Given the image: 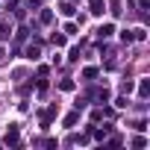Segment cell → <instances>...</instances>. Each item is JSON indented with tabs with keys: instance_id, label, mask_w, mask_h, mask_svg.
Here are the masks:
<instances>
[{
	"instance_id": "1",
	"label": "cell",
	"mask_w": 150,
	"mask_h": 150,
	"mask_svg": "<svg viewBox=\"0 0 150 150\" xmlns=\"http://www.w3.org/2000/svg\"><path fill=\"white\" fill-rule=\"evenodd\" d=\"M38 56H41V41H33V44L27 47V59H33V62H35Z\"/></svg>"
},
{
	"instance_id": "2",
	"label": "cell",
	"mask_w": 150,
	"mask_h": 150,
	"mask_svg": "<svg viewBox=\"0 0 150 150\" xmlns=\"http://www.w3.org/2000/svg\"><path fill=\"white\" fill-rule=\"evenodd\" d=\"M88 6H91V15H103V12H106V6H103V0H91Z\"/></svg>"
},
{
	"instance_id": "3",
	"label": "cell",
	"mask_w": 150,
	"mask_h": 150,
	"mask_svg": "<svg viewBox=\"0 0 150 150\" xmlns=\"http://www.w3.org/2000/svg\"><path fill=\"white\" fill-rule=\"evenodd\" d=\"M112 33H115V27H112V24H103V27L97 30V35H100V38H109Z\"/></svg>"
},
{
	"instance_id": "4",
	"label": "cell",
	"mask_w": 150,
	"mask_h": 150,
	"mask_svg": "<svg viewBox=\"0 0 150 150\" xmlns=\"http://www.w3.org/2000/svg\"><path fill=\"white\" fill-rule=\"evenodd\" d=\"M6 144H18V129H15V127H9V132H6Z\"/></svg>"
},
{
	"instance_id": "5",
	"label": "cell",
	"mask_w": 150,
	"mask_h": 150,
	"mask_svg": "<svg viewBox=\"0 0 150 150\" xmlns=\"http://www.w3.org/2000/svg\"><path fill=\"white\" fill-rule=\"evenodd\" d=\"M138 94H141V97H147V94H150V83H147V80H141V83H138Z\"/></svg>"
},
{
	"instance_id": "6",
	"label": "cell",
	"mask_w": 150,
	"mask_h": 150,
	"mask_svg": "<svg viewBox=\"0 0 150 150\" xmlns=\"http://www.w3.org/2000/svg\"><path fill=\"white\" fill-rule=\"evenodd\" d=\"M38 21H41V24H50V21H53V12H50V9H44V12L38 15Z\"/></svg>"
},
{
	"instance_id": "7",
	"label": "cell",
	"mask_w": 150,
	"mask_h": 150,
	"mask_svg": "<svg viewBox=\"0 0 150 150\" xmlns=\"http://www.w3.org/2000/svg\"><path fill=\"white\" fill-rule=\"evenodd\" d=\"M59 12H62V15H68V18H71V15H74V6H71V3H62V6H59Z\"/></svg>"
},
{
	"instance_id": "8",
	"label": "cell",
	"mask_w": 150,
	"mask_h": 150,
	"mask_svg": "<svg viewBox=\"0 0 150 150\" xmlns=\"http://www.w3.org/2000/svg\"><path fill=\"white\" fill-rule=\"evenodd\" d=\"M83 77H86V80H94V77H97V68H86Z\"/></svg>"
},
{
	"instance_id": "9",
	"label": "cell",
	"mask_w": 150,
	"mask_h": 150,
	"mask_svg": "<svg viewBox=\"0 0 150 150\" xmlns=\"http://www.w3.org/2000/svg\"><path fill=\"white\" fill-rule=\"evenodd\" d=\"M77 118H80V115H77V112H71V115H68V118H65V127H74V124H77Z\"/></svg>"
},
{
	"instance_id": "10",
	"label": "cell",
	"mask_w": 150,
	"mask_h": 150,
	"mask_svg": "<svg viewBox=\"0 0 150 150\" xmlns=\"http://www.w3.org/2000/svg\"><path fill=\"white\" fill-rule=\"evenodd\" d=\"M121 38H124V41H127V44H129V41H135V35H132V33H129V30H124V33H121Z\"/></svg>"
},
{
	"instance_id": "11",
	"label": "cell",
	"mask_w": 150,
	"mask_h": 150,
	"mask_svg": "<svg viewBox=\"0 0 150 150\" xmlns=\"http://www.w3.org/2000/svg\"><path fill=\"white\" fill-rule=\"evenodd\" d=\"M59 88H62V91H71V88H74V83H71V80H62V83H59Z\"/></svg>"
},
{
	"instance_id": "12",
	"label": "cell",
	"mask_w": 150,
	"mask_h": 150,
	"mask_svg": "<svg viewBox=\"0 0 150 150\" xmlns=\"http://www.w3.org/2000/svg\"><path fill=\"white\" fill-rule=\"evenodd\" d=\"M147 6H150V0H138V9L141 12H147Z\"/></svg>"
},
{
	"instance_id": "13",
	"label": "cell",
	"mask_w": 150,
	"mask_h": 150,
	"mask_svg": "<svg viewBox=\"0 0 150 150\" xmlns=\"http://www.w3.org/2000/svg\"><path fill=\"white\" fill-rule=\"evenodd\" d=\"M9 33H6V24H0V38H6Z\"/></svg>"
},
{
	"instance_id": "14",
	"label": "cell",
	"mask_w": 150,
	"mask_h": 150,
	"mask_svg": "<svg viewBox=\"0 0 150 150\" xmlns=\"http://www.w3.org/2000/svg\"><path fill=\"white\" fill-rule=\"evenodd\" d=\"M0 59H3V47H0Z\"/></svg>"
},
{
	"instance_id": "15",
	"label": "cell",
	"mask_w": 150,
	"mask_h": 150,
	"mask_svg": "<svg viewBox=\"0 0 150 150\" xmlns=\"http://www.w3.org/2000/svg\"><path fill=\"white\" fill-rule=\"evenodd\" d=\"M9 3H15V0H9Z\"/></svg>"
}]
</instances>
